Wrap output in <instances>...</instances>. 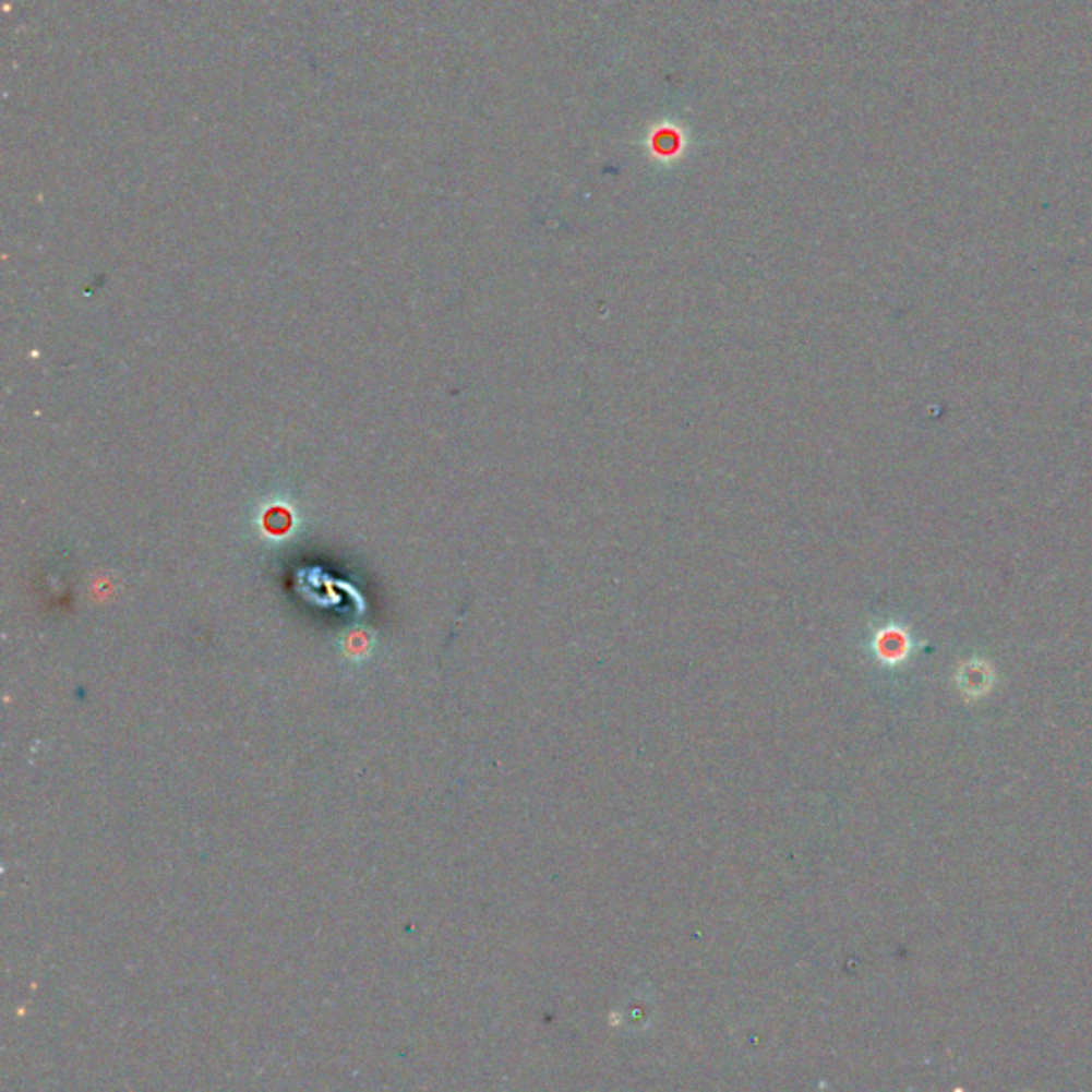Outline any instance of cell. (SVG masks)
Instances as JSON below:
<instances>
[{"mask_svg":"<svg viewBox=\"0 0 1092 1092\" xmlns=\"http://www.w3.org/2000/svg\"><path fill=\"white\" fill-rule=\"evenodd\" d=\"M346 647H348L346 651H348L352 658H363V656L368 653V640H365L363 636H357V634H355V636H350V640H348V645H346Z\"/></svg>","mask_w":1092,"mask_h":1092,"instance_id":"cell-1","label":"cell"}]
</instances>
